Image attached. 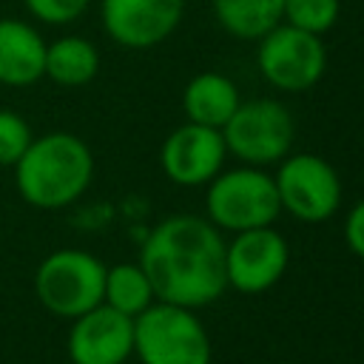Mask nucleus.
<instances>
[{
  "label": "nucleus",
  "instance_id": "obj_1",
  "mask_svg": "<svg viewBox=\"0 0 364 364\" xmlns=\"http://www.w3.org/2000/svg\"><path fill=\"white\" fill-rule=\"evenodd\" d=\"M225 239L219 228L193 213H173L162 219L139 250L154 299L179 307H205L228 290Z\"/></svg>",
  "mask_w": 364,
  "mask_h": 364
},
{
  "label": "nucleus",
  "instance_id": "obj_2",
  "mask_svg": "<svg viewBox=\"0 0 364 364\" xmlns=\"http://www.w3.org/2000/svg\"><path fill=\"white\" fill-rule=\"evenodd\" d=\"M91 148L65 131L34 136L14 162V185L20 196L43 210H57L77 202L91 185Z\"/></svg>",
  "mask_w": 364,
  "mask_h": 364
},
{
  "label": "nucleus",
  "instance_id": "obj_3",
  "mask_svg": "<svg viewBox=\"0 0 364 364\" xmlns=\"http://www.w3.org/2000/svg\"><path fill=\"white\" fill-rule=\"evenodd\" d=\"M134 353L142 364H210V336L191 307L154 301L134 318Z\"/></svg>",
  "mask_w": 364,
  "mask_h": 364
},
{
  "label": "nucleus",
  "instance_id": "obj_4",
  "mask_svg": "<svg viewBox=\"0 0 364 364\" xmlns=\"http://www.w3.org/2000/svg\"><path fill=\"white\" fill-rule=\"evenodd\" d=\"M105 264L77 247H63L48 253L34 270L37 301L60 318H77L85 310L102 304Z\"/></svg>",
  "mask_w": 364,
  "mask_h": 364
},
{
  "label": "nucleus",
  "instance_id": "obj_5",
  "mask_svg": "<svg viewBox=\"0 0 364 364\" xmlns=\"http://www.w3.org/2000/svg\"><path fill=\"white\" fill-rule=\"evenodd\" d=\"M205 208L208 219L230 233L267 228L282 210L273 176L259 171L256 165L219 171L205 193Z\"/></svg>",
  "mask_w": 364,
  "mask_h": 364
},
{
  "label": "nucleus",
  "instance_id": "obj_6",
  "mask_svg": "<svg viewBox=\"0 0 364 364\" xmlns=\"http://www.w3.org/2000/svg\"><path fill=\"white\" fill-rule=\"evenodd\" d=\"M225 148L247 165H273L282 162L296 139V122L290 111L276 100H250L239 102L233 117L219 128Z\"/></svg>",
  "mask_w": 364,
  "mask_h": 364
},
{
  "label": "nucleus",
  "instance_id": "obj_7",
  "mask_svg": "<svg viewBox=\"0 0 364 364\" xmlns=\"http://www.w3.org/2000/svg\"><path fill=\"white\" fill-rule=\"evenodd\" d=\"M256 63L270 85L282 91H307L324 77L327 48L318 34L279 23L264 37H259Z\"/></svg>",
  "mask_w": 364,
  "mask_h": 364
},
{
  "label": "nucleus",
  "instance_id": "obj_8",
  "mask_svg": "<svg viewBox=\"0 0 364 364\" xmlns=\"http://www.w3.org/2000/svg\"><path fill=\"white\" fill-rule=\"evenodd\" d=\"M273 182L282 210H290L301 222H327L338 210L341 179L336 168L316 154L284 156Z\"/></svg>",
  "mask_w": 364,
  "mask_h": 364
},
{
  "label": "nucleus",
  "instance_id": "obj_9",
  "mask_svg": "<svg viewBox=\"0 0 364 364\" xmlns=\"http://www.w3.org/2000/svg\"><path fill=\"white\" fill-rule=\"evenodd\" d=\"M290 247L279 230L267 228H250L230 239L225 247V270H228V287L256 296L270 290L287 270Z\"/></svg>",
  "mask_w": 364,
  "mask_h": 364
},
{
  "label": "nucleus",
  "instance_id": "obj_10",
  "mask_svg": "<svg viewBox=\"0 0 364 364\" xmlns=\"http://www.w3.org/2000/svg\"><path fill=\"white\" fill-rule=\"evenodd\" d=\"M71 321L65 338L71 364H125L134 355V318L105 301Z\"/></svg>",
  "mask_w": 364,
  "mask_h": 364
},
{
  "label": "nucleus",
  "instance_id": "obj_11",
  "mask_svg": "<svg viewBox=\"0 0 364 364\" xmlns=\"http://www.w3.org/2000/svg\"><path fill=\"white\" fill-rule=\"evenodd\" d=\"M185 0H102L100 17L105 34L125 48H151L173 34Z\"/></svg>",
  "mask_w": 364,
  "mask_h": 364
},
{
  "label": "nucleus",
  "instance_id": "obj_12",
  "mask_svg": "<svg viewBox=\"0 0 364 364\" xmlns=\"http://www.w3.org/2000/svg\"><path fill=\"white\" fill-rule=\"evenodd\" d=\"M225 154L228 148L219 128L188 122L168 134L159 148V165L171 182L196 188L210 182L222 171Z\"/></svg>",
  "mask_w": 364,
  "mask_h": 364
},
{
  "label": "nucleus",
  "instance_id": "obj_13",
  "mask_svg": "<svg viewBox=\"0 0 364 364\" xmlns=\"http://www.w3.org/2000/svg\"><path fill=\"white\" fill-rule=\"evenodd\" d=\"M46 77V40L26 20H0V85L26 88Z\"/></svg>",
  "mask_w": 364,
  "mask_h": 364
},
{
  "label": "nucleus",
  "instance_id": "obj_14",
  "mask_svg": "<svg viewBox=\"0 0 364 364\" xmlns=\"http://www.w3.org/2000/svg\"><path fill=\"white\" fill-rule=\"evenodd\" d=\"M239 88L219 71H202L188 80L182 91V111L188 122L222 128L239 108Z\"/></svg>",
  "mask_w": 364,
  "mask_h": 364
},
{
  "label": "nucleus",
  "instance_id": "obj_15",
  "mask_svg": "<svg viewBox=\"0 0 364 364\" xmlns=\"http://www.w3.org/2000/svg\"><path fill=\"white\" fill-rule=\"evenodd\" d=\"M100 71V51L91 40L65 34L46 43V77L65 88L88 85Z\"/></svg>",
  "mask_w": 364,
  "mask_h": 364
},
{
  "label": "nucleus",
  "instance_id": "obj_16",
  "mask_svg": "<svg viewBox=\"0 0 364 364\" xmlns=\"http://www.w3.org/2000/svg\"><path fill=\"white\" fill-rule=\"evenodd\" d=\"M284 0H213L219 26L239 40H259L282 23Z\"/></svg>",
  "mask_w": 364,
  "mask_h": 364
},
{
  "label": "nucleus",
  "instance_id": "obj_17",
  "mask_svg": "<svg viewBox=\"0 0 364 364\" xmlns=\"http://www.w3.org/2000/svg\"><path fill=\"white\" fill-rule=\"evenodd\" d=\"M102 301L131 318H136L145 307H151L154 299V287L145 276V270L139 267V262H122L114 267H105V284H102Z\"/></svg>",
  "mask_w": 364,
  "mask_h": 364
},
{
  "label": "nucleus",
  "instance_id": "obj_18",
  "mask_svg": "<svg viewBox=\"0 0 364 364\" xmlns=\"http://www.w3.org/2000/svg\"><path fill=\"white\" fill-rule=\"evenodd\" d=\"M341 11L338 0H284V11L282 20H287L290 26L310 31V34H324L336 26Z\"/></svg>",
  "mask_w": 364,
  "mask_h": 364
},
{
  "label": "nucleus",
  "instance_id": "obj_19",
  "mask_svg": "<svg viewBox=\"0 0 364 364\" xmlns=\"http://www.w3.org/2000/svg\"><path fill=\"white\" fill-rule=\"evenodd\" d=\"M31 139L34 136H31L28 122L14 111L0 108V165L14 168V162L23 156V151L28 148Z\"/></svg>",
  "mask_w": 364,
  "mask_h": 364
},
{
  "label": "nucleus",
  "instance_id": "obj_20",
  "mask_svg": "<svg viewBox=\"0 0 364 364\" xmlns=\"http://www.w3.org/2000/svg\"><path fill=\"white\" fill-rule=\"evenodd\" d=\"M23 3L37 20L48 26H65L74 23L88 9L91 0H23Z\"/></svg>",
  "mask_w": 364,
  "mask_h": 364
},
{
  "label": "nucleus",
  "instance_id": "obj_21",
  "mask_svg": "<svg viewBox=\"0 0 364 364\" xmlns=\"http://www.w3.org/2000/svg\"><path fill=\"white\" fill-rule=\"evenodd\" d=\"M344 239H347V247L364 259V199L347 213L344 219Z\"/></svg>",
  "mask_w": 364,
  "mask_h": 364
}]
</instances>
